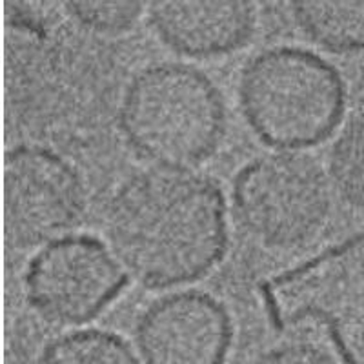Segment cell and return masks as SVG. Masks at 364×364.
Returning a JSON list of instances; mask_svg holds the SVG:
<instances>
[{
  "instance_id": "obj_1",
  "label": "cell",
  "mask_w": 364,
  "mask_h": 364,
  "mask_svg": "<svg viewBox=\"0 0 364 364\" xmlns=\"http://www.w3.org/2000/svg\"><path fill=\"white\" fill-rule=\"evenodd\" d=\"M112 252L148 288L204 277L224 257L228 211L215 181L188 168H148L129 175L106 208Z\"/></svg>"
},
{
  "instance_id": "obj_2",
  "label": "cell",
  "mask_w": 364,
  "mask_h": 364,
  "mask_svg": "<svg viewBox=\"0 0 364 364\" xmlns=\"http://www.w3.org/2000/svg\"><path fill=\"white\" fill-rule=\"evenodd\" d=\"M100 44L79 28L44 35L17 55L13 100L37 144L55 151L87 148L119 119L117 66Z\"/></svg>"
},
{
  "instance_id": "obj_3",
  "label": "cell",
  "mask_w": 364,
  "mask_h": 364,
  "mask_svg": "<svg viewBox=\"0 0 364 364\" xmlns=\"http://www.w3.org/2000/svg\"><path fill=\"white\" fill-rule=\"evenodd\" d=\"M119 126L136 154L162 168H190L215 154L226 132L219 87L186 63H155L122 91Z\"/></svg>"
},
{
  "instance_id": "obj_4",
  "label": "cell",
  "mask_w": 364,
  "mask_h": 364,
  "mask_svg": "<svg viewBox=\"0 0 364 364\" xmlns=\"http://www.w3.org/2000/svg\"><path fill=\"white\" fill-rule=\"evenodd\" d=\"M239 99L262 142L294 151L333 135L346 109V86L339 70L315 51L272 46L245 66Z\"/></svg>"
},
{
  "instance_id": "obj_5",
  "label": "cell",
  "mask_w": 364,
  "mask_h": 364,
  "mask_svg": "<svg viewBox=\"0 0 364 364\" xmlns=\"http://www.w3.org/2000/svg\"><path fill=\"white\" fill-rule=\"evenodd\" d=\"M279 326H321L344 364H364V230L264 279L259 288Z\"/></svg>"
},
{
  "instance_id": "obj_6",
  "label": "cell",
  "mask_w": 364,
  "mask_h": 364,
  "mask_svg": "<svg viewBox=\"0 0 364 364\" xmlns=\"http://www.w3.org/2000/svg\"><path fill=\"white\" fill-rule=\"evenodd\" d=\"M232 200L250 239L269 250H291L311 242L326 224L330 182L308 155L272 151L237 171Z\"/></svg>"
},
{
  "instance_id": "obj_7",
  "label": "cell",
  "mask_w": 364,
  "mask_h": 364,
  "mask_svg": "<svg viewBox=\"0 0 364 364\" xmlns=\"http://www.w3.org/2000/svg\"><path fill=\"white\" fill-rule=\"evenodd\" d=\"M126 284L128 272L93 235H64L48 242L24 272L29 306L51 323L68 326L99 317Z\"/></svg>"
},
{
  "instance_id": "obj_8",
  "label": "cell",
  "mask_w": 364,
  "mask_h": 364,
  "mask_svg": "<svg viewBox=\"0 0 364 364\" xmlns=\"http://www.w3.org/2000/svg\"><path fill=\"white\" fill-rule=\"evenodd\" d=\"M6 233L9 245L31 250L64 237L82 217L86 190L63 155L41 144L6 154Z\"/></svg>"
},
{
  "instance_id": "obj_9",
  "label": "cell",
  "mask_w": 364,
  "mask_h": 364,
  "mask_svg": "<svg viewBox=\"0 0 364 364\" xmlns=\"http://www.w3.org/2000/svg\"><path fill=\"white\" fill-rule=\"evenodd\" d=\"M232 343L233 324L226 306L199 290L162 295L136 323L144 364H224Z\"/></svg>"
},
{
  "instance_id": "obj_10",
  "label": "cell",
  "mask_w": 364,
  "mask_h": 364,
  "mask_svg": "<svg viewBox=\"0 0 364 364\" xmlns=\"http://www.w3.org/2000/svg\"><path fill=\"white\" fill-rule=\"evenodd\" d=\"M148 18L157 37L181 55L217 57L239 50L253 33L248 2H155Z\"/></svg>"
},
{
  "instance_id": "obj_11",
  "label": "cell",
  "mask_w": 364,
  "mask_h": 364,
  "mask_svg": "<svg viewBox=\"0 0 364 364\" xmlns=\"http://www.w3.org/2000/svg\"><path fill=\"white\" fill-rule=\"evenodd\" d=\"M290 13L302 33L323 50L364 51V2H294Z\"/></svg>"
},
{
  "instance_id": "obj_12",
  "label": "cell",
  "mask_w": 364,
  "mask_h": 364,
  "mask_svg": "<svg viewBox=\"0 0 364 364\" xmlns=\"http://www.w3.org/2000/svg\"><path fill=\"white\" fill-rule=\"evenodd\" d=\"M37 364H141L126 339L108 330L87 328L46 344Z\"/></svg>"
},
{
  "instance_id": "obj_13",
  "label": "cell",
  "mask_w": 364,
  "mask_h": 364,
  "mask_svg": "<svg viewBox=\"0 0 364 364\" xmlns=\"http://www.w3.org/2000/svg\"><path fill=\"white\" fill-rule=\"evenodd\" d=\"M328 171L341 199L364 210V112L353 115L336 136Z\"/></svg>"
},
{
  "instance_id": "obj_14",
  "label": "cell",
  "mask_w": 364,
  "mask_h": 364,
  "mask_svg": "<svg viewBox=\"0 0 364 364\" xmlns=\"http://www.w3.org/2000/svg\"><path fill=\"white\" fill-rule=\"evenodd\" d=\"M64 9L87 33L119 35L136 24L146 6L139 2H68Z\"/></svg>"
},
{
  "instance_id": "obj_15",
  "label": "cell",
  "mask_w": 364,
  "mask_h": 364,
  "mask_svg": "<svg viewBox=\"0 0 364 364\" xmlns=\"http://www.w3.org/2000/svg\"><path fill=\"white\" fill-rule=\"evenodd\" d=\"M253 364H339L324 348L306 341H288L268 348Z\"/></svg>"
}]
</instances>
